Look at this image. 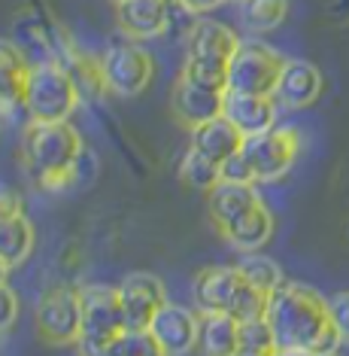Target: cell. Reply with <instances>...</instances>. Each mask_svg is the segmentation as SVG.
I'll use <instances>...</instances> for the list:
<instances>
[{"label":"cell","instance_id":"34","mask_svg":"<svg viewBox=\"0 0 349 356\" xmlns=\"http://www.w3.org/2000/svg\"><path fill=\"white\" fill-rule=\"evenodd\" d=\"M225 0H180V6H185L191 15H201V13H210L216 6H222Z\"/></svg>","mask_w":349,"mask_h":356},{"label":"cell","instance_id":"10","mask_svg":"<svg viewBox=\"0 0 349 356\" xmlns=\"http://www.w3.org/2000/svg\"><path fill=\"white\" fill-rule=\"evenodd\" d=\"M149 332L167 356H185L198 347V314H191L182 305L164 302L152 317Z\"/></svg>","mask_w":349,"mask_h":356},{"label":"cell","instance_id":"19","mask_svg":"<svg viewBox=\"0 0 349 356\" xmlns=\"http://www.w3.org/2000/svg\"><path fill=\"white\" fill-rule=\"evenodd\" d=\"M194 350L201 356H234L240 350V320L222 311H201Z\"/></svg>","mask_w":349,"mask_h":356},{"label":"cell","instance_id":"6","mask_svg":"<svg viewBox=\"0 0 349 356\" xmlns=\"http://www.w3.org/2000/svg\"><path fill=\"white\" fill-rule=\"evenodd\" d=\"M37 332L55 347H70L83 335V298L73 286H55L37 302Z\"/></svg>","mask_w":349,"mask_h":356},{"label":"cell","instance_id":"21","mask_svg":"<svg viewBox=\"0 0 349 356\" xmlns=\"http://www.w3.org/2000/svg\"><path fill=\"white\" fill-rule=\"evenodd\" d=\"M243 140H246V137L240 134V128L225 116H216L204 125L191 128V149L204 152L207 159L219 161V165H222L228 156H234V152H240Z\"/></svg>","mask_w":349,"mask_h":356},{"label":"cell","instance_id":"31","mask_svg":"<svg viewBox=\"0 0 349 356\" xmlns=\"http://www.w3.org/2000/svg\"><path fill=\"white\" fill-rule=\"evenodd\" d=\"M219 168H222V180H228V183H255L253 165L246 161L243 149H240V152H234V156H228Z\"/></svg>","mask_w":349,"mask_h":356},{"label":"cell","instance_id":"32","mask_svg":"<svg viewBox=\"0 0 349 356\" xmlns=\"http://www.w3.org/2000/svg\"><path fill=\"white\" fill-rule=\"evenodd\" d=\"M15 317H19V298L6 283H0V332L10 329Z\"/></svg>","mask_w":349,"mask_h":356},{"label":"cell","instance_id":"14","mask_svg":"<svg viewBox=\"0 0 349 356\" xmlns=\"http://www.w3.org/2000/svg\"><path fill=\"white\" fill-rule=\"evenodd\" d=\"M243 40L228 25L216 19H194L185 34V58H204V61H225L231 64L234 52Z\"/></svg>","mask_w":349,"mask_h":356},{"label":"cell","instance_id":"8","mask_svg":"<svg viewBox=\"0 0 349 356\" xmlns=\"http://www.w3.org/2000/svg\"><path fill=\"white\" fill-rule=\"evenodd\" d=\"M119 298H121V314H125V329H149L152 317L167 302V293L164 283L155 274L137 271L119 283Z\"/></svg>","mask_w":349,"mask_h":356},{"label":"cell","instance_id":"24","mask_svg":"<svg viewBox=\"0 0 349 356\" xmlns=\"http://www.w3.org/2000/svg\"><path fill=\"white\" fill-rule=\"evenodd\" d=\"M237 271L243 274V280H246L249 286H255L258 293H264V296L277 293L282 283H286L280 265L273 262L271 256H262V253H246L237 262Z\"/></svg>","mask_w":349,"mask_h":356},{"label":"cell","instance_id":"39","mask_svg":"<svg viewBox=\"0 0 349 356\" xmlns=\"http://www.w3.org/2000/svg\"><path fill=\"white\" fill-rule=\"evenodd\" d=\"M112 3H121V0H112Z\"/></svg>","mask_w":349,"mask_h":356},{"label":"cell","instance_id":"18","mask_svg":"<svg viewBox=\"0 0 349 356\" xmlns=\"http://www.w3.org/2000/svg\"><path fill=\"white\" fill-rule=\"evenodd\" d=\"M255 204H262L255 192V183H228L219 180L213 189L207 192V210L210 220L216 222V229L222 232L225 225H231L237 216H243L246 210H253Z\"/></svg>","mask_w":349,"mask_h":356},{"label":"cell","instance_id":"33","mask_svg":"<svg viewBox=\"0 0 349 356\" xmlns=\"http://www.w3.org/2000/svg\"><path fill=\"white\" fill-rule=\"evenodd\" d=\"M24 213V204H22V195L10 186H0V220L6 216H19Z\"/></svg>","mask_w":349,"mask_h":356},{"label":"cell","instance_id":"13","mask_svg":"<svg viewBox=\"0 0 349 356\" xmlns=\"http://www.w3.org/2000/svg\"><path fill=\"white\" fill-rule=\"evenodd\" d=\"M225 107V92H216V88H204L191 79L180 76L173 83V92H170V110H173L176 122H182L185 128H198L210 122V119L222 116Z\"/></svg>","mask_w":349,"mask_h":356},{"label":"cell","instance_id":"1","mask_svg":"<svg viewBox=\"0 0 349 356\" xmlns=\"http://www.w3.org/2000/svg\"><path fill=\"white\" fill-rule=\"evenodd\" d=\"M267 323L273 329L277 350H313L337 353L340 335L331 326L328 298L304 283H282L277 293L267 296Z\"/></svg>","mask_w":349,"mask_h":356},{"label":"cell","instance_id":"38","mask_svg":"<svg viewBox=\"0 0 349 356\" xmlns=\"http://www.w3.org/2000/svg\"><path fill=\"white\" fill-rule=\"evenodd\" d=\"M170 3H180V0H170Z\"/></svg>","mask_w":349,"mask_h":356},{"label":"cell","instance_id":"5","mask_svg":"<svg viewBox=\"0 0 349 356\" xmlns=\"http://www.w3.org/2000/svg\"><path fill=\"white\" fill-rule=\"evenodd\" d=\"M240 149L249 165H253L255 183H273L291 171L298 152H301V134H298L295 128L273 125L271 131L246 137Z\"/></svg>","mask_w":349,"mask_h":356},{"label":"cell","instance_id":"3","mask_svg":"<svg viewBox=\"0 0 349 356\" xmlns=\"http://www.w3.org/2000/svg\"><path fill=\"white\" fill-rule=\"evenodd\" d=\"M79 98V88L73 83L64 61L46 58L34 61L24 86V113L34 122H70Z\"/></svg>","mask_w":349,"mask_h":356},{"label":"cell","instance_id":"15","mask_svg":"<svg viewBox=\"0 0 349 356\" xmlns=\"http://www.w3.org/2000/svg\"><path fill=\"white\" fill-rule=\"evenodd\" d=\"M222 116L240 128L243 137L271 131L277 125V98L273 95H246V92H225Z\"/></svg>","mask_w":349,"mask_h":356},{"label":"cell","instance_id":"35","mask_svg":"<svg viewBox=\"0 0 349 356\" xmlns=\"http://www.w3.org/2000/svg\"><path fill=\"white\" fill-rule=\"evenodd\" d=\"M273 356H322L313 350H273Z\"/></svg>","mask_w":349,"mask_h":356},{"label":"cell","instance_id":"28","mask_svg":"<svg viewBox=\"0 0 349 356\" xmlns=\"http://www.w3.org/2000/svg\"><path fill=\"white\" fill-rule=\"evenodd\" d=\"M240 350H258V353H273L277 344H273V329L267 317H249L240 320Z\"/></svg>","mask_w":349,"mask_h":356},{"label":"cell","instance_id":"7","mask_svg":"<svg viewBox=\"0 0 349 356\" xmlns=\"http://www.w3.org/2000/svg\"><path fill=\"white\" fill-rule=\"evenodd\" d=\"M286 58L264 43H240L228 64V92L273 95Z\"/></svg>","mask_w":349,"mask_h":356},{"label":"cell","instance_id":"4","mask_svg":"<svg viewBox=\"0 0 349 356\" xmlns=\"http://www.w3.org/2000/svg\"><path fill=\"white\" fill-rule=\"evenodd\" d=\"M101 70L107 92L116 98H137L155 76V58L140 43H112L101 55Z\"/></svg>","mask_w":349,"mask_h":356},{"label":"cell","instance_id":"2","mask_svg":"<svg viewBox=\"0 0 349 356\" xmlns=\"http://www.w3.org/2000/svg\"><path fill=\"white\" fill-rule=\"evenodd\" d=\"M83 159V137L70 122H34L22 131L24 171L40 189H64L76 177Z\"/></svg>","mask_w":349,"mask_h":356},{"label":"cell","instance_id":"20","mask_svg":"<svg viewBox=\"0 0 349 356\" xmlns=\"http://www.w3.org/2000/svg\"><path fill=\"white\" fill-rule=\"evenodd\" d=\"M222 238L228 241L231 247H237L240 253H258V250L273 238V213L262 201V204L246 210L243 216H237L231 225H225Z\"/></svg>","mask_w":349,"mask_h":356},{"label":"cell","instance_id":"37","mask_svg":"<svg viewBox=\"0 0 349 356\" xmlns=\"http://www.w3.org/2000/svg\"><path fill=\"white\" fill-rule=\"evenodd\" d=\"M234 356H273V353H258V350H237Z\"/></svg>","mask_w":349,"mask_h":356},{"label":"cell","instance_id":"22","mask_svg":"<svg viewBox=\"0 0 349 356\" xmlns=\"http://www.w3.org/2000/svg\"><path fill=\"white\" fill-rule=\"evenodd\" d=\"M34 225L24 213L19 216H6V220H0V259H3L6 265H22L24 259L31 256V250H34Z\"/></svg>","mask_w":349,"mask_h":356},{"label":"cell","instance_id":"11","mask_svg":"<svg viewBox=\"0 0 349 356\" xmlns=\"http://www.w3.org/2000/svg\"><path fill=\"white\" fill-rule=\"evenodd\" d=\"M116 25L131 40L161 37L173 25V3L170 0H121L116 3Z\"/></svg>","mask_w":349,"mask_h":356},{"label":"cell","instance_id":"25","mask_svg":"<svg viewBox=\"0 0 349 356\" xmlns=\"http://www.w3.org/2000/svg\"><path fill=\"white\" fill-rule=\"evenodd\" d=\"M243 25L253 34H267L280 28L289 15V0H243Z\"/></svg>","mask_w":349,"mask_h":356},{"label":"cell","instance_id":"26","mask_svg":"<svg viewBox=\"0 0 349 356\" xmlns=\"http://www.w3.org/2000/svg\"><path fill=\"white\" fill-rule=\"evenodd\" d=\"M180 180L198 192H210L219 180H222V168H219V161L207 159L204 152L189 147V152H185L182 161H180Z\"/></svg>","mask_w":349,"mask_h":356},{"label":"cell","instance_id":"9","mask_svg":"<svg viewBox=\"0 0 349 356\" xmlns=\"http://www.w3.org/2000/svg\"><path fill=\"white\" fill-rule=\"evenodd\" d=\"M79 298H83V335L112 338L125 329L119 286H103V283L83 286Z\"/></svg>","mask_w":349,"mask_h":356},{"label":"cell","instance_id":"23","mask_svg":"<svg viewBox=\"0 0 349 356\" xmlns=\"http://www.w3.org/2000/svg\"><path fill=\"white\" fill-rule=\"evenodd\" d=\"M64 67L70 70L73 83L79 88V98L85 101H94L107 92V83H103V70H101V58H92L85 52H76V49H67V58H61Z\"/></svg>","mask_w":349,"mask_h":356},{"label":"cell","instance_id":"17","mask_svg":"<svg viewBox=\"0 0 349 356\" xmlns=\"http://www.w3.org/2000/svg\"><path fill=\"white\" fill-rule=\"evenodd\" d=\"M31 61L22 46L0 40V113L24 110V86H28Z\"/></svg>","mask_w":349,"mask_h":356},{"label":"cell","instance_id":"40","mask_svg":"<svg viewBox=\"0 0 349 356\" xmlns=\"http://www.w3.org/2000/svg\"><path fill=\"white\" fill-rule=\"evenodd\" d=\"M240 3H243V0H240Z\"/></svg>","mask_w":349,"mask_h":356},{"label":"cell","instance_id":"30","mask_svg":"<svg viewBox=\"0 0 349 356\" xmlns=\"http://www.w3.org/2000/svg\"><path fill=\"white\" fill-rule=\"evenodd\" d=\"M328 314H331V326L337 329L340 341L349 344V293H337L328 298Z\"/></svg>","mask_w":349,"mask_h":356},{"label":"cell","instance_id":"29","mask_svg":"<svg viewBox=\"0 0 349 356\" xmlns=\"http://www.w3.org/2000/svg\"><path fill=\"white\" fill-rule=\"evenodd\" d=\"M267 311V296L258 293L255 286H249V283H243V289L237 293L231 305V317L234 320H249V317H262Z\"/></svg>","mask_w":349,"mask_h":356},{"label":"cell","instance_id":"16","mask_svg":"<svg viewBox=\"0 0 349 356\" xmlns=\"http://www.w3.org/2000/svg\"><path fill=\"white\" fill-rule=\"evenodd\" d=\"M243 283L246 280L237 271V265H213V268H204L194 277V302H198L201 311L231 314V305L243 289Z\"/></svg>","mask_w":349,"mask_h":356},{"label":"cell","instance_id":"27","mask_svg":"<svg viewBox=\"0 0 349 356\" xmlns=\"http://www.w3.org/2000/svg\"><path fill=\"white\" fill-rule=\"evenodd\" d=\"M107 356H167L161 344L152 338L149 329H121L116 338H110Z\"/></svg>","mask_w":349,"mask_h":356},{"label":"cell","instance_id":"12","mask_svg":"<svg viewBox=\"0 0 349 356\" xmlns=\"http://www.w3.org/2000/svg\"><path fill=\"white\" fill-rule=\"evenodd\" d=\"M322 88H325V79H322V70L316 64L304 58H286L277 88H273V98L289 110H304L322 98Z\"/></svg>","mask_w":349,"mask_h":356},{"label":"cell","instance_id":"36","mask_svg":"<svg viewBox=\"0 0 349 356\" xmlns=\"http://www.w3.org/2000/svg\"><path fill=\"white\" fill-rule=\"evenodd\" d=\"M6 274H10V265L0 259V283H6Z\"/></svg>","mask_w":349,"mask_h":356}]
</instances>
